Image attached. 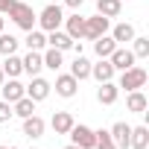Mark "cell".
Returning a JSON list of instances; mask_svg holds the SVG:
<instances>
[{
    "mask_svg": "<svg viewBox=\"0 0 149 149\" xmlns=\"http://www.w3.org/2000/svg\"><path fill=\"white\" fill-rule=\"evenodd\" d=\"M6 12H9V18H12V21H15L21 29H26V32H29V29L35 26V12H32V6L21 3V0H12Z\"/></svg>",
    "mask_w": 149,
    "mask_h": 149,
    "instance_id": "1",
    "label": "cell"
},
{
    "mask_svg": "<svg viewBox=\"0 0 149 149\" xmlns=\"http://www.w3.org/2000/svg\"><path fill=\"white\" fill-rule=\"evenodd\" d=\"M143 85H146V70L132 64V67H126V70H123V76H120V85H117V88H126V91H140Z\"/></svg>",
    "mask_w": 149,
    "mask_h": 149,
    "instance_id": "2",
    "label": "cell"
},
{
    "mask_svg": "<svg viewBox=\"0 0 149 149\" xmlns=\"http://www.w3.org/2000/svg\"><path fill=\"white\" fill-rule=\"evenodd\" d=\"M67 134L73 137V143H76L79 149H94V143H97V134H94V129H88V126H82V123H79V126L73 123Z\"/></svg>",
    "mask_w": 149,
    "mask_h": 149,
    "instance_id": "3",
    "label": "cell"
},
{
    "mask_svg": "<svg viewBox=\"0 0 149 149\" xmlns=\"http://www.w3.org/2000/svg\"><path fill=\"white\" fill-rule=\"evenodd\" d=\"M61 21H64V15H61L58 3H50V6H47V9L38 15V24H41V29H47V32L58 29V26H61Z\"/></svg>",
    "mask_w": 149,
    "mask_h": 149,
    "instance_id": "4",
    "label": "cell"
},
{
    "mask_svg": "<svg viewBox=\"0 0 149 149\" xmlns=\"http://www.w3.org/2000/svg\"><path fill=\"white\" fill-rule=\"evenodd\" d=\"M50 88H53V85H50L47 79H41V76H32V82L24 88V94H26L32 102H41V100H47V97H50Z\"/></svg>",
    "mask_w": 149,
    "mask_h": 149,
    "instance_id": "5",
    "label": "cell"
},
{
    "mask_svg": "<svg viewBox=\"0 0 149 149\" xmlns=\"http://www.w3.org/2000/svg\"><path fill=\"white\" fill-rule=\"evenodd\" d=\"M108 32V18H102V15H94V18H85V38H100V35H105Z\"/></svg>",
    "mask_w": 149,
    "mask_h": 149,
    "instance_id": "6",
    "label": "cell"
},
{
    "mask_svg": "<svg viewBox=\"0 0 149 149\" xmlns=\"http://www.w3.org/2000/svg\"><path fill=\"white\" fill-rule=\"evenodd\" d=\"M76 88H79V79H73L70 73H64V76L56 79V94L64 97V100H70L73 94H76Z\"/></svg>",
    "mask_w": 149,
    "mask_h": 149,
    "instance_id": "7",
    "label": "cell"
},
{
    "mask_svg": "<svg viewBox=\"0 0 149 149\" xmlns=\"http://www.w3.org/2000/svg\"><path fill=\"white\" fill-rule=\"evenodd\" d=\"M108 61L114 64V70H126V67L134 64V53H132V50H120V47H114V53L108 56Z\"/></svg>",
    "mask_w": 149,
    "mask_h": 149,
    "instance_id": "8",
    "label": "cell"
},
{
    "mask_svg": "<svg viewBox=\"0 0 149 149\" xmlns=\"http://www.w3.org/2000/svg\"><path fill=\"white\" fill-rule=\"evenodd\" d=\"M108 134H111V140H114V146H117V149H129V134H132V126H126V123H114Z\"/></svg>",
    "mask_w": 149,
    "mask_h": 149,
    "instance_id": "9",
    "label": "cell"
},
{
    "mask_svg": "<svg viewBox=\"0 0 149 149\" xmlns=\"http://www.w3.org/2000/svg\"><path fill=\"white\" fill-rule=\"evenodd\" d=\"M91 76L97 82H111L114 79V64L108 58H100V64H91Z\"/></svg>",
    "mask_w": 149,
    "mask_h": 149,
    "instance_id": "10",
    "label": "cell"
},
{
    "mask_svg": "<svg viewBox=\"0 0 149 149\" xmlns=\"http://www.w3.org/2000/svg\"><path fill=\"white\" fill-rule=\"evenodd\" d=\"M117 94H120V88H117L114 82H100L97 100H100L102 105H114V102H117Z\"/></svg>",
    "mask_w": 149,
    "mask_h": 149,
    "instance_id": "11",
    "label": "cell"
},
{
    "mask_svg": "<svg viewBox=\"0 0 149 149\" xmlns=\"http://www.w3.org/2000/svg\"><path fill=\"white\" fill-rule=\"evenodd\" d=\"M146 105H149V100H146V94H143V91H129V97H126V108H129V111L143 114V111H146Z\"/></svg>",
    "mask_w": 149,
    "mask_h": 149,
    "instance_id": "12",
    "label": "cell"
},
{
    "mask_svg": "<svg viewBox=\"0 0 149 149\" xmlns=\"http://www.w3.org/2000/svg\"><path fill=\"white\" fill-rule=\"evenodd\" d=\"M0 91H3V100L6 102H18L21 97H24V85L18 82V79H3V88H0Z\"/></svg>",
    "mask_w": 149,
    "mask_h": 149,
    "instance_id": "13",
    "label": "cell"
},
{
    "mask_svg": "<svg viewBox=\"0 0 149 149\" xmlns=\"http://www.w3.org/2000/svg\"><path fill=\"white\" fill-rule=\"evenodd\" d=\"M24 134H26V137H41V134H44V120H41L38 114L24 117Z\"/></svg>",
    "mask_w": 149,
    "mask_h": 149,
    "instance_id": "14",
    "label": "cell"
},
{
    "mask_svg": "<svg viewBox=\"0 0 149 149\" xmlns=\"http://www.w3.org/2000/svg\"><path fill=\"white\" fill-rule=\"evenodd\" d=\"M146 146H149V129H146V126L132 129V134H129V149H146Z\"/></svg>",
    "mask_w": 149,
    "mask_h": 149,
    "instance_id": "15",
    "label": "cell"
},
{
    "mask_svg": "<svg viewBox=\"0 0 149 149\" xmlns=\"http://www.w3.org/2000/svg\"><path fill=\"white\" fill-rule=\"evenodd\" d=\"M70 76H73V79H88V76H91V61H88L82 53L76 56V61L70 64Z\"/></svg>",
    "mask_w": 149,
    "mask_h": 149,
    "instance_id": "16",
    "label": "cell"
},
{
    "mask_svg": "<svg viewBox=\"0 0 149 149\" xmlns=\"http://www.w3.org/2000/svg\"><path fill=\"white\" fill-rule=\"evenodd\" d=\"M123 9V0H97V12L102 18H117Z\"/></svg>",
    "mask_w": 149,
    "mask_h": 149,
    "instance_id": "17",
    "label": "cell"
},
{
    "mask_svg": "<svg viewBox=\"0 0 149 149\" xmlns=\"http://www.w3.org/2000/svg\"><path fill=\"white\" fill-rule=\"evenodd\" d=\"M21 64H24V70L29 73V76H38V70L44 67V58L38 56V50H29V56L21 58Z\"/></svg>",
    "mask_w": 149,
    "mask_h": 149,
    "instance_id": "18",
    "label": "cell"
},
{
    "mask_svg": "<svg viewBox=\"0 0 149 149\" xmlns=\"http://www.w3.org/2000/svg\"><path fill=\"white\" fill-rule=\"evenodd\" d=\"M114 47H117V41H114V38H108V35L94 38V50H97V56H100V58H108V56L114 53Z\"/></svg>",
    "mask_w": 149,
    "mask_h": 149,
    "instance_id": "19",
    "label": "cell"
},
{
    "mask_svg": "<svg viewBox=\"0 0 149 149\" xmlns=\"http://www.w3.org/2000/svg\"><path fill=\"white\" fill-rule=\"evenodd\" d=\"M47 44H50V47H56V50H67V47H73V38H70L67 32L53 29V32L47 35Z\"/></svg>",
    "mask_w": 149,
    "mask_h": 149,
    "instance_id": "20",
    "label": "cell"
},
{
    "mask_svg": "<svg viewBox=\"0 0 149 149\" xmlns=\"http://www.w3.org/2000/svg\"><path fill=\"white\" fill-rule=\"evenodd\" d=\"M70 126H73V117H70L67 111H56V114H53V129H56V134H67Z\"/></svg>",
    "mask_w": 149,
    "mask_h": 149,
    "instance_id": "21",
    "label": "cell"
},
{
    "mask_svg": "<svg viewBox=\"0 0 149 149\" xmlns=\"http://www.w3.org/2000/svg\"><path fill=\"white\" fill-rule=\"evenodd\" d=\"M67 35L76 41V38H85V18H79V15H70L67 18Z\"/></svg>",
    "mask_w": 149,
    "mask_h": 149,
    "instance_id": "22",
    "label": "cell"
},
{
    "mask_svg": "<svg viewBox=\"0 0 149 149\" xmlns=\"http://www.w3.org/2000/svg\"><path fill=\"white\" fill-rule=\"evenodd\" d=\"M0 67H3V73H6L9 79H15V76H21V73H24V64H21V58H18L15 53H12L3 64H0Z\"/></svg>",
    "mask_w": 149,
    "mask_h": 149,
    "instance_id": "23",
    "label": "cell"
},
{
    "mask_svg": "<svg viewBox=\"0 0 149 149\" xmlns=\"http://www.w3.org/2000/svg\"><path fill=\"white\" fill-rule=\"evenodd\" d=\"M111 38H114L117 44H126V41L134 38V26H132V24H117L114 32H111Z\"/></svg>",
    "mask_w": 149,
    "mask_h": 149,
    "instance_id": "24",
    "label": "cell"
},
{
    "mask_svg": "<svg viewBox=\"0 0 149 149\" xmlns=\"http://www.w3.org/2000/svg\"><path fill=\"white\" fill-rule=\"evenodd\" d=\"M32 111H35V102H32L26 94H24L18 102H12V114H18V117H29Z\"/></svg>",
    "mask_w": 149,
    "mask_h": 149,
    "instance_id": "25",
    "label": "cell"
},
{
    "mask_svg": "<svg viewBox=\"0 0 149 149\" xmlns=\"http://www.w3.org/2000/svg\"><path fill=\"white\" fill-rule=\"evenodd\" d=\"M41 58H44V67H50V70H58V67L64 64V61H61V50H56V47H50Z\"/></svg>",
    "mask_w": 149,
    "mask_h": 149,
    "instance_id": "26",
    "label": "cell"
},
{
    "mask_svg": "<svg viewBox=\"0 0 149 149\" xmlns=\"http://www.w3.org/2000/svg\"><path fill=\"white\" fill-rule=\"evenodd\" d=\"M18 50V38L15 35H6V32H0V53L3 56H12Z\"/></svg>",
    "mask_w": 149,
    "mask_h": 149,
    "instance_id": "27",
    "label": "cell"
},
{
    "mask_svg": "<svg viewBox=\"0 0 149 149\" xmlns=\"http://www.w3.org/2000/svg\"><path fill=\"white\" fill-rule=\"evenodd\" d=\"M44 44H47V35L38 32V29H29V35H26V47H29V50H41Z\"/></svg>",
    "mask_w": 149,
    "mask_h": 149,
    "instance_id": "28",
    "label": "cell"
},
{
    "mask_svg": "<svg viewBox=\"0 0 149 149\" xmlns=\"http://www.w3.org/2000/svg\"><path fill=\"white\" fill-rule=\"evenodd\" d=\"M94 134H97V143H94V149H117L108 132H102V129H100V132H94Z\"/></svg>",
    "mask_w": 149,
    "mask_h": 149,
    "instance_id": "29",
    "label": "cell"
},
{
    "mask_svg": "<svg viewBox=\"0 0 149 149\" xmlns=\"http://www.w3.org/2000/svg\"><path fill=\"white\" fill-rule=\"evenodd\" d=\"M132 41H134V50H132L134 58H146L149 56V38H132Z\"/></svg>",
    "mask_w": 149,
    "mask_h": 149,
    "instance_id": "30",
    "label": "cell"
},
{
    "mask_svg": "<svg viewBox=\"0 0 149 149\" xmlns=\"http://www.w3.org/2000/svg\"><path fill=\"white\" fill-rule=\"evenodd\" d=\"M9 117H12V102L0 100V123H9Z\"/></svg>",
    "mask_w": 149,
    "mask_h": 149,
    "instance_id": "31",
    "label": "cell"
},
{
    "mask_svg": "<svg viewBox=\"0 0 149 149\" xmlns=\"http://www.w3.org/2000/svg\"><path fill=\"white\" fill-rule=\"evenodd\" d=\"M64 3H67L70 9H79V6H82V0H64Z\"/></svg>",
    "mask_w": 149,
    "mask_h": 149,
    "instance_id": "32",
    "label": "cell"
},
{
    "mask_svg": "<svg viewBox=\"0 0 149 149\" xmlns=\"http://www.w3.org/2000/svg\"><path fill=\"white\" fill-rule=\"evenodd\" d=\"M9 3H12V0H0V15H3V12L9 9Z\"/></svg>",
    "mask_w": 149,
    "mask_h": 149,
    "instance_id": "33",
    "label": "cell"
},
{
    "mask_svg": "<svg viewBox=\"0 0 149 149\" xmlns=\"http://www.w3.org/2000/svg\"><path fill=\"white\" fill-rule=\"evenodd\" d=\"M3 79H6V73H3V67H0V85H3Z\"/></svg>",
    "mask_w": 149,
    "mask_h": 149,
    "instance_id": "34",
    "label": "cell"
},
{
    "mask_svg": "<svg viewBox=\"0 0 149 149\" xmlns=\"http://www.w3.org/2000/svg\"><path fill=\"white\" fill-rule=\"evenodd\" d=\"M64 149H79V146H76V143H70V146H64Z\"/></svg>",
    "mask_w": 149,
    "mask_h": 149,
    "instance_id": "35",
    "label": "cell"
},
{
    "mask_svg": "<svg viewBox=\"0 0 149 149\" xmlns=\"http://www.w3.org/2000/svg\"><path fill=\"white\" fill-rule=\"evenodd\" d=\"M0 32H3V18H0Z\"/></svg>",
    "mask_w": 149,
    "mask_h": 149,
    "instance_id": "36",
    "label": "cell"
},
{
    "mask_svg": "<svg viewBox=\"0 0 149 149\" xmlns=\"http://www.w3.org/2000/svg\"><path fill=\"white\" fill-rule=\"evenodd\" d=\"M50 3H58V0H50Z\"/></svg>",
    "mask_w": 149,
    "mask_h": 149,
    "instance_id": "37",
    "label": "cell"
},
{
    "mask_svg": "<svg viewBox=\"0 0 149 149\" xmlns=\"http://www.w3.org/2000/svg\"><path fill=\"white\" fill-rule=\"evenodd\" d=\"M6 149H15V146H6Z\"/></svg>",
    "mask_w": 149,
    "mask_h": 149,
    "instance_id": "38",
    "label": "cell"
},
{
    "mask_svg": "<svg viewBox=\"0 0 149 149\" xmlns=\"http://www.w3.org/2000/svg\"><path fill=\"white\" fill-rule=\"evenodd\" d=\"M0 149H6V146H0Z\"/></svg>",
    "mask_w": 149,
    "mask_h": 149,
    "instance_id": "39",
    "label": "cell"
}]
</instances>
